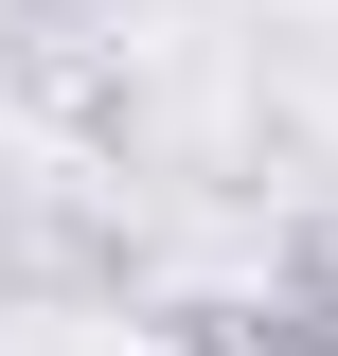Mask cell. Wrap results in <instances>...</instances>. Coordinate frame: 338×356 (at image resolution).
Masks as SVG:
<instances>
[{"label":"cell","instance_id":"7a4b0ae2","mask_svg":"<svg viewBox=\"0 0 338 356\" xmlns=\"http://www.w3.org/2000/svg\"><path fill=\"white\" fill-rule=\"evenodd\" d=\"M267 285H285V303H303V321H321V339H338V214H303V232H285V267H267Z\"/></svg>","mask_w":338,"mask_h":356},{"label":"cell","instance_id":"6da1fadb","mask_svg":"<svg viewBox=\"0 0 338 356\" xmlns=\"http://www.w3.org/2000/svg\"><path fill=\"white\" fill-rule=\"evenodd\" d=\"M161 339H178V356H338L285 285H196V303H161Z\"/></svg>","mask_w":338,"mask_h":356}]
</instances>
